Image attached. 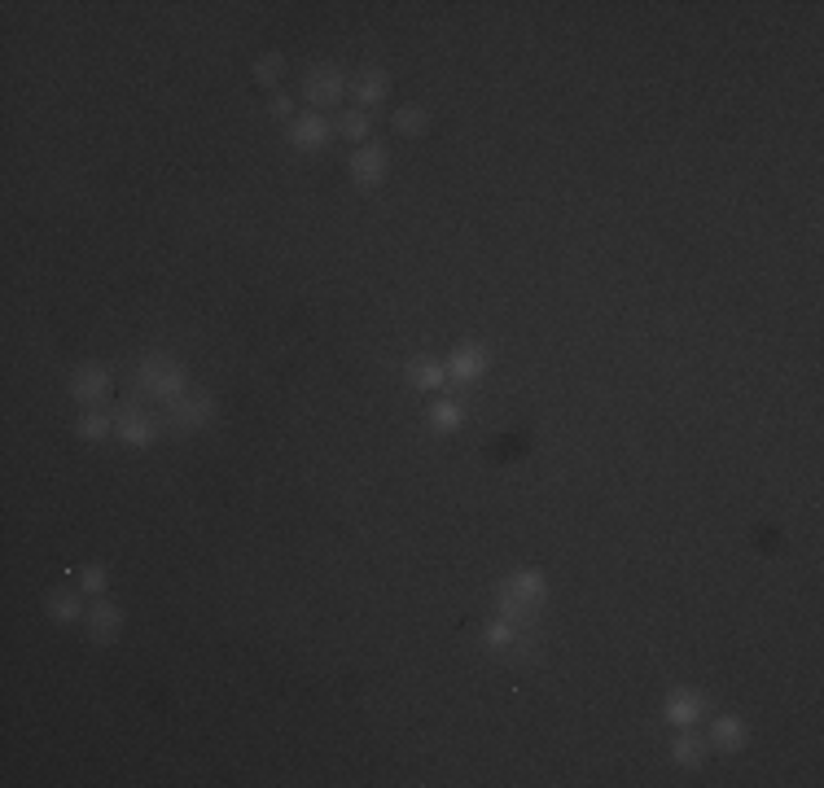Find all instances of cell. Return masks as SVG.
<instances>
[{
    "label": "cell",
    "mask_w": 824,
    "mask_h": 788,
    "mask_svg": "<svg viewBox=\"0 0 824 788\" xmlns=\"http://www.w3.org/2000/svg\"><path fill=\"white\" fill-rule=\"evenodd\" d=\"M44 605H49V618H53V622H79V618H88V613H84V596H79V591H62V587H57V591H49V600H44Z\"/></svg>",
    "instance_id": "cell-17"
},
{
    "label": "cell",
    "mask_w": 824,
    "mask_h": 788,
    "mask_svg": "<svg viewBox=\"0 0 824 788\" xmlns=\"http://www.w3.org/2000/svg\"><path fill=\"white\" fill-rule=\"evenodd\" d=\"M347 92H351V79L342 75V66H334V62H316V66H307V71H303L307 106L334 110V106H342V97H347Z\"/></svg>",
    "instance_id": "cell-3"
},
{
    "label": "cell",
    "mask_w": 824,
    "mask_h": 788,
    "mask_svg": "<svg viewBox=\"0 0 824 788\" xmlns=\"http://www.w3.org/2000/svg\"><path fill=\"white\" fill-rule=\"evenodd\" d=\"M123 631V609L114 605V600H101L88 609V635H93L97 644H114V635Z\"/></svg>",
    "instance_id": "cell-12"
},
{
    "label": "cell",
    "mask_w": 824,
    "mask_h": 788,
    "mask_svg": "<svg viewBox=\"0 0 824 788\" xmlns=\"http://www.w3.org/2000/svg\"><path fill=\"white\" fill-rule=\"evenodd\" d=\"M443 368H448V377H452V381H461V386H474L478 377H487L491 351H487L483 342H461V346H452V351H448Z\"/></svg>",
    "instance_id": "cell-6"
},
{
    "label": "cell",
    "mask_w": 824,
    "mask_h": 788,
    "mask_svg": "<svg viewBox=\"0 0 824 788\" xmlns=\"http://www.w3.org/2000/svg\"><path fill=\"white\" fill-rule=\"evenodd\" d=\"M702 714H706V697L693 688H675V692H667V701H662V718H667L671 727H693Z\"/></svg>",
    "instance_id": "cell-8"
},
{
    "label": "cell",
    "mask_w": 824,
    "mask_h": 788,
    "mask_svg": "<svg viewBox=\"0 0 824 788\" xmlns=\"http://www.w3.org/2000/svg\"><path fill=\"white\" fill-rule=\"evenodd\" d=\"M106 394H110V373H106V368L84 364V368H75V373H71V399H75V403H84V408H97Z\"/></svg>",
    "instance_id": "cell-9"
},
{
    "label": "cell",
    "mask_w": 824,
    "mask_h": 788,
    "mask_svg": "<svg viewBox=\"0 0 824 788\" xmlns=\"http://www.w3.org/2000/svg\"><path fill=\"white\" fill-rule=\"evenodd\" d=\"M483 644L491 648V653H513V657H518L522 653V627H518V622L496 618V622H487V627H483Z\"/></svg>",
    "instance_id": "cell-15"
},
{
    "label": "cell",
    "mask_w": 824,
    "mask_h": 788,
    "mask_svg": "<svg viewBox=\"0 0 824 788\" xmlns=\"http://www.w3.org/2000/svg\"><path fill=\"white\" fill-rule=\"evenodd\" d=\"M408 381H412V390H443L448 386V368H443V359H430V355H421V359H412L408 364Z\"/></svg>",
    "instance_id": "cell-14"
},
{
    "label": "cell",
    "mask_w": 824,
    "mask_h": 788,
    "mask_svg": "<svg viewBox=\"0 0 824 788\" xmlns=\"http://www.w3.org/2000/svg\"><path fill=\"white\" fill-rule=\"evenodd\" d=\"M671 762L675 767H702L706 762V740L702 736H693V727H680V736L671 740Z\"/></svg>",
    "instance_id": "cell-16"
},
{
    "label": "cell",
    "mask_w": 824,
    "mask_h": 788,
    "mask_svg": "<svg viewBox=\"0 0 824 788\" xmlns=\"http://www.w3.org/2000/svg\"><path fill=\"white\" fill-rule=\"evenodd\" d=\"M369 127H373V119H369V110L351 106V110H342V114H338L334 132H338V136H347V141H360V145H364V136H369Z\"/></svg>",
    "instance_id": "cell-18"
},
{
    "label": "cell",
    "mask_w": 824,
    "mask_h": 788,
    "mask_svg": "<svg viewBox=\"0 0 824 788\" xmlns=\"http://www.w3.org/2000/svg\"><path fill=\"white\" fill-rule=\"evenodd\" d=\"M391 123H395L399 136H421L430 127V114H426V106H412V101H408V106H399L391 114Z\"/></svg>",
    "instance_id": "cell-19"
},
{
    "label": "cell",
    "mask_w": 824,
    "mask_h": 788,
    "mask_svg": "<svg viewBox=\"0 0 824 788\" xmlns=\"http://www.w3.org/2000/svg\"><path fill=\"white\" fill-rule=\"evenodd\" d=\"M386 171H391V154H386L382 141H364L360 149H351L347 158V176L360 184V189H377V184L386 180Z\"/></svg>",
    "instance_id": "cell-5"
},
{
    "label": "cell",
    "mask_w": 824,
    "mask_h": 788,
    "mask_svg": "<svg viewBox=\"0 0 824 788\" xmlns=\"http://www.w3.org/2000/svg\"><path fill=\"white\" fill-rule=\"evenodd\" d=\"M268 114H272V119H294V101L285 97V92H272V97H268Z\"/></svg>",
    "instance_id": "cell-24"
},
{
    "label": "cell",
    "mask_w": 824,
    "mask_h": 788,
    "mask_svg": "<svg viewBox=\"0 0 824 788\" xmlns=\"http://www.w3.org/2000/svg\"><path fill=\"white\" fill-rule=\"evenodd\" d=\"M114 434H119V443H128V447H154L163 430H158V421L145 408L123 403V408L114 412Z\"/></svg>",
    "instance_id": "cell-7"
},
{
    "label": "cell",
    "mask_w": 824,
    "mask_h": 788,
    "mask_svg": "<svg viewBox=\"0 0 824 788\" xmlns=\"http://www.w3.org/2000/svg\"><path fill=\"white\" fill-rule=\"evenodd\" d=\"M136 390L145 394V399H163V403H171L176 394H185L189 390V373L185 368L176 364L171 355H163V351H150L136 364Z\"/></svg>",
    "instance_id": "cell-2"
},
{
    "label": "cell",
    "mask_w": 824,
    "mask_h": 788,
    "mask_svg": "<svg viewBox=\"0 0 824 788\" xmlns=\"http://www.w3.org/2000/svg\"><path fill=\"white\" fill-rule=\"evenodd\" d=\"M211 416H215V394L185 390L167 403V430L171 434H198L202 425H211Z\"/></svg>",
    "instance_id": "cell-4"
},
{
    "label": "cell",
    "mask_w": 824,
    "mask_h": 788,
    "mask_svg": "<svg viewBox=\"0 0 824 788\" xmlns=\"http://www.w3.org/2000/svg\"><path fill=\"white\" fill-rule=\"evenodd\" d=\"M461 421H465V412H461V403H452V399H439V403H430V425L439 434H452V430H461Z\"/></svg>",
    "instance_id": "cell-21"
},
{
    "label": "cell",
    "mask_w": 824,
    "mask_h": 788,
    "mask_svg": "<svg viewBox=\"0 0 824 788\" xmlns=\"http://www.w3.org/2000/svg\"><path fill=\"white\" fill-rule=\"evenodd\" d=\"M351 97H356L360 110H373L382 106L386 97H391V75L382 71V66H364V71L351 79Z\"/></svg>",
    "instance_id": "cell-10"
},
{
    "label": "cell",
    "mask_w": 824,
    "mask_h": 788,
    "mask_svg": "<svg viewBox=\"0 0 824 788\" xmlns=\"http://www.w3.org/2000/svg\"><path fill=\"white\" fill-rule=\"evenodd\" d=\"M706 749H719V753H737L746 749V723L732 714H719L711 723V736H706Z\"/></svg>",
    "instance_id": "cell-13"
},
{
    "label": "cell",
    "mask_w": 824,
    "mask_h": 788,
    "mask_svg": "<svg viewBox=\"0 0 824 788\" xmlns=\"http://www.w3.org/2000/svg\"><path fill=\"white\" fill-rule=\"evenodd\" d=\"M250 75H255V84H263V88H277V79L285 75V62L277 53H259L255 66H250Z\"/></svg>",
    "instance_id": "cell-22"
},
{
    "label": "cell",
    "mask_w": 824,
    "mask_h": 788,
    "mask_svg": "<svg viewBox=\"0 0 824 788\" xmlns=\"http://www.w3.org/2000/svg\"><path fill=\"white\" fill-rule=\"evenodd\" d=\"M114 434V416L97 412V408H84V416H79V438H88V443H101V438Z\"/></svg>",
    "instance_id": "cell-20"
},
{
    "label": "cell",
    "mask_w": 824,
    "mask_h": 788,
    "mask_svg": "<svg viewBox=\"0 0 824 788\" xmlns=\"http://www.w3.org/2000/svg\"><path fill=\"white\" fill-rule=\"evenodd\" d=\"M544 596H548L544 574H535V570H518V574H509L505 583L496 587V618H505V622H518V627H526V622H535V618H540Z\"/></svg>",
    "instance_id": "cell-1"
},
{
    "label": "cell",
    "mask_w": 824,
    "mask_h": 788,
    "mask_svg": "<svg viewBox=\"0 0 824 788\" xmlns=\"http://www.w3.org/2000/svg\"><path fill=\"white\" fill-rule=\"evenodd\" d=\"M79 587H84V596H101L106 591V570L101 565H84L79 570Z\"/></svg>",
    "instance_id": "cell-23"
},
{
    "label": "cell",
    "mask_w": 824,
    "mask_h": 788,
    "mask_svg": "<svg viewBox=\"0 0 824 788\" xmlns=\"http://www.w3.org/2000/svg\"><path fill=\"white\" fill-rule=\"evenodd\" d=\"M290 145L294 149H325L329 136H334V123L320 119V114H294L290 119Z\"/></svg>",
    "instance_id": "cell-11"
}]
</instances>
